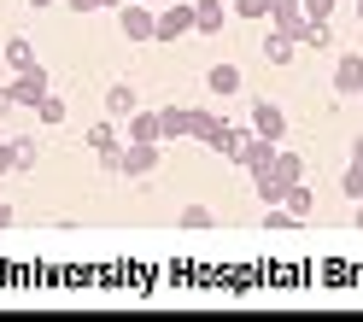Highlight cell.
Segmentation results:
<instances>
[{"mask_svg":"<svg viewBox=\"0 0 363 322\" xmlns=\"http://www.w3.org/2000/svg\"><path fill=\"white\" fill-rule=\"evenodd\" d=\"M293 182H305V158H299V152H287V147H276L269 170H258V176H252V188H258V199H264V205H281V194L293 188Z\"/></svg>","mask_w":363,"mask_h":322,"instance_id":"cell-1","label":"cell"},{"mask_svg":"<svg viewBox=\"0 0 363 322\" xmlns=\"http://www.w3.org/2000/svg\"><path fill=\"white\" fill-rule=\"evenodd\" d=\"M6 94H12V106H30V111H35V106H41V94H48V65H41V59H35V65H24V71L12 77Z\"/></svg>","mask_w":363,"mask_h":322,"instance_id":"cell-2","label":"cell"},{"mask_svg":"<svg viewBox=\"0 0 363 322\" xmlns=\"http://www.w3.org/2000/svg\"><path fill=\"white\" fill-rule=\"evenodd\" d=\"M194 35V0H182V6H164L152 24V41H188Z\"/></svg>","mask_w":363,"mask_h":322,"instance_id":"cell-3","label":"cell"},{"mask_svg":"<svg viewBox=\"0 0 363 322\" xmlns=\"http://www.w3.org/2000/svg\"><path fill=\"white\" fill-rule=\"evenodd\" d=\"M152 24H158V12L147 6V0H123V6H118V30L129 41H152Z\"/></svg>","mask_w":363,"mask_h":322,"instance_id":"cell-4","label":"cell"},{"mask_svg":"<svg viewBox=\"0 0 363 322\" xmlns=\"http://www.w3.org/2000/svg\"><path fill=\"white\" fill-rule=\"evenodd\" d=\"M118 176H147V170H158V141H123V152H118V165H111Z\"/></svg>","mask_w":363,"mask_h":322,"instance_id":"cell-5","label":"cell"},{"mask_svg":"<svg viewBox=\"0 0 363 322\" xmlns=\"http://www.w3.org/2000/svg\"><path fill=\"white\" fill-rule=\"evenodd\" d=\"M223 129H229V118H217V111H206V106H188V141H199V147L217 152Z\"/></svg>","mask_w":363,"mask_h":322,"instance_id":"cell-6","label":"cell"},{"mask_svg":"<svg viewBox=\"0 0 363 322\" xmlns=\"http://www.w3.org/2000/svg\"><path fill=\"white\" fill-rule=\"evenodd\" d=\"M246 123H252V135H264V141H276V147H281V135H287V111H281L276 100H252V118H246Z\"/></svg>","mask_w":363,"mask_h":322,"instance_id":"cell-7","label":"cell"},{"mask_svg":"<svg viewBox=\"0 0 363 322\" xmlns=\"http://www.w3.org/2000/svg\"><path fill=\"white\" fill-rule=\"evenodd\" d=\"M269 30H281L299 41L305 35V0H269Z\"/></svg>","mask_w":363,"mask_h":322,"instance_id":"cell-8","label":"cell"},{"mask_svg":"<svg viewBox=\"0 0 363 322\" xmlns=\"http://www.w3.org/2000/svg\"><path fill=\"white\" fill-rule=\"evenodd\" d=\"M88 152H94L106 170L118 165V152H123V135H118V123H94V129H88Z\"/></svg>","mask_w":363,"mask_h":322,"instance_id":"cell-9","label":"cell"},{"mask_svg":"<svg viewBox=\"0 0 363 322\" xmlns=\"http://www.w3.org/2000/svg\"><path fill=\"white\" fill-rule=\"evenodd\" d=\"M123 141H158V147H164V123H158V111L135 106L129 118H123Z\"/></svg>","mask_w":363,"mask_h":322,"instance_id":"cell-10","label":"cell"},{"mask_svg":"<svg viewBox=\"0 0 363 322\" xmlns=\"http://www.w3.org/2000/svg\"><path fill=\"white\" fill-rule=\"evenodd\" d=\"M229 30V6L223 0H194V35H223Z\"/></svg>","mask_w":363,"mask_h":322,"instance_id":"cell-11","label":"cell"},{"mask_svg":"<svg viewBox=\"0 0 363 322\" xmlns=\"http://www.w3.org/2000/svg\"><path fill=\"white\" fill-rule=\"evenodd\" d=\"M240 65H229V59H223V65H211V71H206V88H211V94L217 100H229V94H240Z\"/></svg>","mask_w":363,"mask_h":322,"instance_id":"cell-12","label":"cell"},{"mask_svg":"<svg viewBox=\"0 0 363 322\" xmlns=\"http://www.w3.org/2000/svg\"><path fill=\"white\" fill-rule=\"evenodd\" d=\"M334 94H363V59H357V53H340V65H334Z\"/></svg>","mask_w":363,"mask_h":322,"instance_id":"cell-13","label":"cell"},{"mask_svg":"<svg viewBox=\"0 0 363 322\" xmlns=\"http://www.w3.org/2000/svg\"><path fill=\"white\" fill-rule=\"evenodd\" d=\"M269 158H276V141H264V135H252V141H246V152H240V170H269Z\"/></svg>","mask_w":363,"mask_h":322,"instance_id":"cell-14","label":"cell"},{"mask_svg":"<svg viewBox=\"0 0 363 322\" xmlns=\"http://www.w3.org/2000/svg\"><path fill=\"white\" fill-rule=\"evenodd\" d=\"M135 106H141V100H135V88H129V82H111V88H106V111H111V118H118V123L129 118Z\"/></svg>","mask_w":363,"mask_h":322,"instance_id":"cell-15","label":"cell"},{"mask_svg":"<svg viewBox=\"0 0 363 322\" xmlns=\"http://www.w3.org/2000/svg\"><path fill=\"white\" fill-rule=\"evenodd\" d=\"M293 53H299V41H293V35H281V30L264 35V59L269 65H293Z\"/></svg>","mask_w":363,"mask_h":322,"instance_id":"cell-16","label":"cell"},{"mask_svg":"<svg viewBox=\"0 0 363 322\" xmlns=\"http://www.w3.org/2000/svg\"><path fill=\"white\" fill-rule=\"evenodd\" d=\"M281 211H287V217H299V223L316 211V199H311V188H305V182H293V188L281 194Z\"/></svg>","mask_w":363,"mask_h":322,"instance_id":"cell-17","label":"cell"},{"mask_svg":"<svg viewBox=\"0 0 363 322\" xmlns=\"http://www.w3.org/2000/svg\"><path fill=\"white\" fill-rule=\"evenodd\" d=\"M299 48H316V53H328V48H334V30H328V18H305V35H299Z\"/></svg>","mask_w":363,"mask_h":322,"instance_id":"cell-18","label":"cell"},{"mask_svg":"<svg viewBox=\"0 0 363 322\" xmlns=\"http://www.w3.org/2000/svg\"><path fill=\"white\" fill-rule=\"evenodd\" d=\"M158 123H164V141H188V106H164Z\"/></svg>","mask_w":363,"mask_h":322,"instance_id":"cell-19","label":"cell"},{"mask_svg":"<svg viewBox=\"0 0 363 322\" xmlns=\"http://www.w3.org/2000/svg\"><path fill=\"white\" fill-rule=\"evenodd\" d=\"M0 59H6V65H12V71H24V65H35V48H30V41H24V35H12V41H6V48H0Z\"/></svg>","mask_w":363,"mask_h":322,"instance_id":"cell-20","label":"cell"},{"mask_svg":"<svg viewBox=\"0 0 363 322\" xmlns=\"http://www.w3.org/2000/svg\"><path fill=\"white\" fill-rule=\"evenodd\" d=\"M35 123L59 129V123H65V100H59V94H41V106H35Z\"/></svg>","mask_w":363,"mask_h":322,"instance_id":"cell-21","label":"cell"},{"mask_svg":"<svg viewBox=\"0 0 363 322\" xmlns=\"http://www.w3.org/2000/svg\"><path fill=\"white\" fill-rule=\"evenodd\" d=\"M235 18L240 24H269V0H235Z\"/></svg>","mask_w":363,"mask_h":322,"instance_id":"cell-22","label":"cell"},{"mask_svg":"<svg viewBox=\"0 0 363 322\" xmlns=\"http://www.w3.org/2000/svg\"><path fill=\"white\" fill-rule=\"evenodd\" d=\"M182 228H217V211L211 205H182Z\"/></svg>","mask_w":363,"mask_h":322,"instance_id":"cell-23","label":"cell"},{"mask_svg":"<svg viewBox=\"0 0 363 322\" xmlns=\"http://www.w3.org/2000/svg\"><path fill=\"white\" fill-rule=\"evenodd\" d=\"M340 194H346V199H363V165H357V158L346 165V176H340Z\"/></svg>","mask_w":363,"mask_h":322,"instance_id":"cell-24","label":"cell"},{"mask_svg":"<svg viewBox=\"0 0 363 322\" xmlns=\"http://www.w3.org/2000/svg\"><path fill=\"white\" fill-rule=\"evenodd\" d=\"M12 147H18V170H35V158H41V147L30 141V135H18Z\"/></svg>","mask_w":363,"mask_h":322,"instance_id":"cell-25","label":"cell"},{"mask_svg":"<svg viewBox=\"0 0 363 322\" xmlns=\"http://www.w3.org/2000/svg\"><path fill=\"white\" fill-rule=\"evenodd\" d=\"M264 228H299V217H287L281 205H269V217H264Z\"/></svg>","mask_w":363,"mask_h":322,"instance_id":"cell-26","label":"cell"},{"mask_svg":"<svg viewBox=\"0 0 363 322\" xmlns=\"http://www.w3.org/2000/svg\"><path fill=\"white\" fill-rule=\"evenodd\" d=\"M340 0H305V18H334Z\"/></svg>","mask_w":363,"mask_h":322,"instance_id":"cell-27","label":"cell"},{"mask_svg":"<svg viewBox=\"0 0 363 322\" xmlns=\"http://www.w3.org/2000/svg\"><path fill=\"white\" fill-rule=\"evenodd\" d=\"M12 170H18V147L0 141V176H12Z\"/></svg>","mask_w":363,"mask_h":322,"instance_id":"cell-28","label":"cell"},{"mask_svg":"<svg viewBox=\"0 0 363 322\" xmlns=\"http://www.w3.org/2000/svg\"><path fill=\"white\" fill-rule=\"evenodd\" d=\"M71 12H100V0H65Z\"/></svg>","mask_w":363,"mask_h":322,"instance_id":"cell-29","label":"cell"},{"mask_svg":"<svg viewBox=\"0 0 363 322\" xmlns=\"http://www.w3.org/2000/svg\"><path fill=\"white\" fill-rule=\"evenodd\" d=\"M12 111H18V106H12V94H6V88H0V123H6Z\"/></svg>","mask_w":363,"mask_h":322,"instance_id":"cell-30","label":"cell"},{"mask_svg":"<svg viewBox=\"0 0 363 322\" xmlns=\"http://www.w3.org/2000/svg\"><path fill=\"white\" fill-rule=\"evenodd\" d=\"M12 217H18V211H12V205H6V199H0V228H6Z\"/></svg>","mask_w":363,"mask_h":322,"instance_id":"cell-31","label":"cell"},{"mask_svg":"<svg viewBox=\"0 0 363 322\" xmlns=\"http://www.w3.org/2000/svg\"><path fill=\"white\" fill-rule=\"evenodd\" d=\"M352 158H357V165H363V135H352Z\"/></svg>","mask_w":363,"mask_h":322,"instance_id":"cell-32","label":"cell"},{"mask_svg":"<svg viewBox=\"0 0 363 322\" xmlns=\"http://www.w3.org/2000/svg\"><path fill=\"white\" fill-rule=\"evenodd\" d=\"M118 6H123V0H100V12H118Z\"/></svg>","mask_w":363,"mask_h":322,"instance_id":"cell-33","label":"cell"},{"mask_svg":"<svg viewBox=\"0 0 363 322\" xmlns=\"http://www.w3.org/2000/svg\"><path fill=\"white\" fill-rule=\"evenodd\" d=\"M352 223H357V228H363V199H357V211H352Z\"/></svg>","mask_w":363,"mask_h":322,"instance_id":"cell-34","label":"cell"},{"mask_svg":"<svg viewBox=\"0 0 363 322\" xmlns=\"http://www.w3.org/2000/svg\"><path fill=\"white\" fill-rule=\"evenodd\" d=\"M30 6H35V12H48V6H53V0H30Z\"/></svg>","mask_w":363,"mask_h":322,"instance_id":"cell-35","label":"cell"},{"mask_svg":"<svg viewBox=\"0 0 363 322\" xmlns=\"http://www.w3.org/2000/svg\"><path fill=\"white\" fill-rule=\"evenodd\" d=\"M357 24H363V0H357Z\"/></svg>","mask_w":363,"mask_h":322,"instance_id":"cell-36","label":"cell"},{"mask_svg":"<svg viewBox=\"0 0 363 322\" xmlns=\"http://www.w3.org/2000/svg\"><path fill=\"white\" fill-rule=\"evenodd\" d=\"M147 6H158V0H147Z\"/></svg>","mask_w":363,"mask_h":322,"instance_id":"cell-37","label":"cell"}]
</instances>
